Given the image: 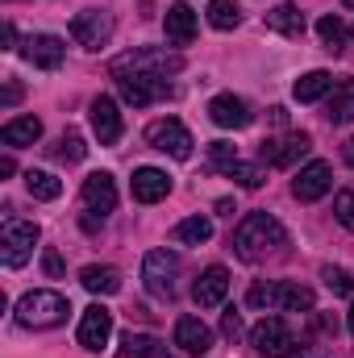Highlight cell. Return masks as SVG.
<instances>
[{
	"label": "cell",
	"mask_w": 354,
	"mask_h": 358,
	"mask_svg": "<svg viewBox=\"0 0 354 358\" xmlns=\"http://www.w3.org/2000/svg\"><path fill=\"white\" fill-rule=\"evenodd\" d=\"M279 246H288V234L271 213H246L242 225L234 229V255L242 263H263Z\"/></svg>",
	"instance_id": "6da1fadb"
},
{
	"label": "cell",
	"mask_w": 354,
	"mask_h": 358,
	"mask_svg": "<svg viewBox=\"0 0 354 358\" xmlns=\"http://www.w3.org/2000/svg\"><path fill=\"white\" fill-rule=\"evenodd\" d=\"M246 300H250V308H259V313H313V292L300 287V283H288V279L255 283Z\"/></svg>",
	"instance_id": "7a4b0ae2"
},
{
	"label": "cell",
	"mask_w": 354,
	"mask_h": 358,
	"mask_svg": "<svg viewBox=\"0 0 354 358\" xmlns=\"http://www.w3.org/2000/svg\"><path fill=\"white\" fill-rule=\"evenodd\" d=\"M67 313H71V304L59 292H25L17 300V321L25 329H55L67 321Z\"/></svg>",
	"instance_id": "3957f363"
},
{
	"label": "cell",
	"mask_w": 354,
	"mask_h": 358,
	"mask_svg": "<svg viewBox=\"0 0 354 358\" xmlns=\"http://www.w3.org/2000/svg\"><path fill=\"white\" fill-rule=\"evenodd\" d=\"M117 80L121 76H176L183 71V59L171 55V50H159V46H142V50H129V55H121V59H113V67H108Z\"/></svg>",
	"instance_id": "277c9868"
},
{
	"label": "cell",
	"mask_w": 354,
	"mask_h": 358,
	"mask_svg": "<svg viewBox=\"0 0 354 358\" xmlns=\"http://www.w3.org/2000/svg\"><path fill=\"white\" fill-rule=\"evenodd\" d=\"M250 346L263 358H296L304 346L292 338V329L283 325V317H263L255 329H250Z\"/></svg>",
	"instance_id": "5b68a950"
},
{
	"label": "cell",
	"mask_w": 354,
	"mask_h": 358,
	"mask_svg": "<svg viewBox=\"0 0 354 358\" xmlns=\"http://www.w3.org/2000/svg\"><path fill=\"white\" fill-rule=\"evenodd\" d=\"M80 196H84V229H96L117 208V183L108 171H92L80 187Z\"/></svg>",
	"instance_id": "8992f818"
},
{
	"label": "cell",
	"mask_w": 354,
	"mask_h": 358,
	"mask_svg": "<svg viewBox=\"0 0 354 358\" xmlns=\"http://www.w3.org/2000/svg\"><path fill=\"white\" fill-rule=\"evenodd\" d=\"M142 279H146V292L155 300H171L176 296V279H179V259L171 250H150L146 263H142Z\"/></svg>",
	"instance_id": "52a82bcc"
},
{
	"label": "cell",
	"mask_w": 354,
	"mask_h": 358,
	"mask_svg": "<svg viewBox=\"0 0 354 358\" xmlns=\"http://www.w3.org/2000/svg\"><path fill=\"white\" fill-rule=\"evenodd\" d=\"M38 246V225L34 221H8L0 234V263L4 267H25V259Z\"/></svg>",
	"instance_id": "ba28073f"
},
{
	"label": "cell",
	"mask_w": 354,
	"mask_h": 358,
	"mask_svg": "<svg viewBox=\"0 0 354 358\" xmlns=\"http://www.w3.org/2000/svg\"><path fill=\"white\" fill-rule=\"evenodd\" d=\"M146 142L155 146V150H163V155H171V159H192V134L183 129V121H176V117H167V121H155L150 129H146Z\"/></svg>",
	"instance_id": "9c48e42d"
},
{
	"label": "cell",
	"mask_w": 354,
	"mask_h": 358,
	"mask_svg": "<svg viewBox=\"0 0 354 358\" xmlns=\"http://www.w3.org/2000/svg\"><path fill=\"white\" fill-rule=\"evenodd\" d=\"M117 92H121L125 104L146 108V104L167 100V96H171V84H167L163 76H121V80H117Z\"/></svg>",
	"instance_id": "30bf717a"
},
{
	"label": "cell",
	"mask_w": 354,
	"mask_h": 358,
	"mask_svg": "<svg viewBox=\"0 0 354 358\" xmlns=\"http://www.w3.org/2000/svg\"><path fill=\"white\" fill-rule=\"evenodd\" d=\"M71 38H76L80 46H88V50H100V46L113 38V13H104V8H84V13H76V17H71Z\"/></svg>",
	"instance_id": "8fae6325"
},
{
	"label": "cell",
	"mask_w": 354,
	"mask_h": 358,
	"mask_svg": "<svg viewBox=\"0 0 354 358\" xmlns=\"http://www.w3.org/2000/svg\"><path fill=\"white\" fill-rule=\"evenodd\" d=\"M309 150H313V138L309 134H288V138H267L263 146H259V159H263L267 167H292Z\"/></svg>",
	"instance_id": "7c38bea8"
},
{
	"label": "cell",
	"mask_w": 354,
	"mask_h": 358,
	"mask_svg": "<svg viewBox=\"0 0 354 358\" xmlns=\"http://www.w3.org/2000/svg\"><path fill=\"white\" fill-rule=\"evenodd\" d=\"M330 187H334V167H330V163H321V159H313L309 167H300V176L292 179V196H296V200H304V204L321 200Z\"/></svg>",
	"instance_id": "4fadbf2b"
},
{
	"label": "cell",
	"mask_w": 354,
	"mask_h": 358,
	"mask_svg": "<svg viewBox=\"0 0 354 358\" xmlns=\"http://www.w3.org/2000/svg\"><path fill=\"white\" fill-rule=\"evenodd\" d=\"M108 338H113V313H108L104 304L84 308V317H80V346L96 355V350L108 346Z\"/></svg>",
	"instance_id": "5bb4252c"
},
{
	"label": "cell",
	"mask_w": 354,
	"mask_h": 358,
	"mask_svg": "<svg viewBox=\"0 0 354 358\" xmlns=\"http://www.w3.org/2000/svg\"><path fill=\"white\" fill-rule=\"evenodd\" d=\"M88 121H92V134L100 146H113L121 138V113H117V100L113 96H96L88 108Z\"/></svg>",
	"instance_id": "9a60e30c"
},
{
	"label": "cell",
	"mask_w": 354,
	"mask_h": 358,
	"mask_svg": "<svg viewBox=\"0 0 354 358\" xmlns=\"http://www.w3.org/2000/svg\"><path fill=\"white\" fill-rule=\"evenodd\" d=\"M34 67H42V71H55V67H63V55H67V46H63V38H55V34H34V38H25V50H21Z\"/></svg>",
	"instance_id": "2e32d148"
},
{
	"label": "cell",
	"mask_w": 354,
	"mask_h": 358,
	"mask_svg": "<svg viewBox=\"0 0 354 358\" xmlns=\"http://www.w3.org/2000/svg\"><path fill=\"white\" fill-rule=\"evenodd\" d=\"M208 117H213V125H221V129H246L250 121H255V113L246 108V100H238V96H213L208 100Z\"/></svg>",
	"instance_id": "e0dca14e"
},
{
	"label": "cell",
	"mask_w": 354,
	"mask_h": 358,
	"mask_svg": "<svg viewBox=\"0 0 354 358\" xmlns=\"http://www.w3.org/2000/svg\"><path fill=\"white\" fill-rule=\"evenodd\" d=\"M225 292H229V271L225 267L200 271V279L192 283V300H196L200 308H217V304L225 300Z\"/></svg>",
	"instance_id": "ac0fdd59"
},
{
	"label": "cell",
	"mask_w": 354,
	"mask_h": 358,
	"mask_svg": "<svg viewBox=\"0 0 354 358\" xmlns=\"http://www.w3.org/2000/svg\"><path fill=\"white\" fill-rule=\"evenodd\" d=\"M176 346L183 355H208L213 350V329L200 317H179L176 321Z\"/></svg>",
	"instance_id": "d6986e66"
},
{
	"label": "cell",
	"mask_w": 354,
	"mask_h": 358,
	"mask_svg": "<svg viewBox=\"0 0 354 358\" xmlns=\"http://www.w3.org/2000/svg\"><path fill=\"white\" fill-rule=\"evenodd\" d=\"M167 192H171L167 171H159V167H138L134 171V200L138 204H159V200H167Z\"/></svg>",
	"instance_id": "ffe728a7"
},
{
	"label": "cell",
	"mask_w": 354,
	"mask_h": 358,
	"mask_svg": "<svg viewBox=\"0 0 354 358\" xmlns=\"http://www.w3.org/2000/svg\"><path fill=\"white\" fill-rule=\"evenodd\" d=\"M163 29H167V42H171V46H187V42L196 38V13L179 0V4H171V8H167Z\"/></svg>",
	"instance_id": "44dd1931"
},
{
	"label": "cell",
	"mask_w": 354,
	"mask_h": 358,
	"mask_svg": "<svg viewBox=\"0 0 354 358\" xmlns=\"http://www.w3.org/2000/svg\"><path fill=\"white\" fill-rule=\"evenodd\" d=\"M117 355L121 358H176L155 334H121V346H117Z\"/></svg>",
	"instance_id": "7402d4cb"
},
{
	"label": "cell",
	"mask_w": 354,
	"mask_h": 358,
	"mask_svg": "<svg viewBox=\"0 0 354 358\" xmlns=\"http://www.w3.org/2000/svg\"><path fill=\"white\" fill-rule=\"evenodd\" d=\"M80 283L88 287L92 296H117V292H121V271H117V267H100V263H92V267L80 271Z\"/></svg>",
	"instance_id": "603a6c76"
},
{
	"label": "cell",
	"mask_w": 354,
	"mask_h": 358,
	"mask_svg": "<svg viewBox=\"0 0 354 358\" xmlns=\"http://www.w3.org/2000/svg\"><path fill=\"white\" fill-rule=\"evenodd\" d=\"M38 138H42V121L38 117H13L0 129V142L4 146H34Z\"/></svg>",
	"instance_id": "cb8c5ba5"
},
{
	"label": "cell",
	"mask_w": 354,
	"mask_h": 358,
	"mask_svg": "<svg viewBox=\"0 0 354 358\" xmlns=\"http://www.w3.org/2000/svg\"><path fill=\"white\" fill-rule=\"evenodd\" d=\"M267 29H275V34H283V38H300V34H304V13H300L296 4H275V8L267 13Z\"/></svg>",
	"instance_id": "d4e9b609"
},
{
	"label": "cell",
	"mask_w": 354,
	"mask_h": 358,
	"mask_svg": "<svg viewBox=\"0 0 354 358\" xmlns=\"http://www.w3.org/2000/svg\"><path fill=\"white\" fill-rule=\"evenodd\" d=\"M208 238H213V221L200 217V213L196 217H183L176 229H171V242H179V246H204Z\"/></svg>",
	"instance_id": "484cf974"
},
{
	"label": "cell",
	"mask_w": 354,
	"mask_h": 358,
	"mask_svg": "<svg viewBox=\"0 0 354 358\" xmlns=\"http://www.w3.org/2000/svg\"><path fill=\"white\" fill-rule=\"evenodd\" d=\"M330 88H334V76H330V71H309V76H300V80H296L292 96H296L300 104H313V100H321Z\"/></svg>",
	"instance_id": "4316f807"
},
{
	"label": "cell",
	"mask_w": 354,
	"mask_h": 358,
	"mask_svg": "<svg viewBox=\"0 0 354 358\" xmlns=\"http://www.w3.org/2000/svg\"><path fill=\"white\" fill-rule=\"evenodd\" d=\"M317 34H321V42H325V50H330V55H342V50H346V42H351V34H346L342 17H334V13L317 21Z\"/></svg>",
	"instance_id": "83f0119b"
},
{
	"label": "cell",
	"mask_w": 354,
	"mask_h": 358,
	"mask_svg": "<svg viewBox=\"0 0 354 358\" xmlns=\"http://www.w3.org/2000/svg\"><path fill=\"white\" fill-rule=\"evenodd\" d=\"M84 155H88V146H84V138H80L76 129L59 134V138H55V146H50V159H59V163H80Z\"/></svg>",
	"instance_id": "f1b7e54d"
},
{
	"label": "cell",
	"mask_w": 354,
	"mask_h": 358,
	"mask_svg": "<svg viewBox=\"0 0 354 358\" xmlns=\"http://www.w3.org/2000/svg\"><path fill=\"white\" fill-rule=\"evenodd\" d=\"M25 187L34 200H59L63 196V179H55L50 171H25Z\"/></svg>",
	"instance_id": "f546056e"
},
{
	"label": "cell",
	"mask_w": 354,
	"mask_h": 358,
	"mask_svg": "<svg viewBox=\"0 0 354 358\" xmlns=\"http://www.w3.org/2000/svg\"><path fill=\"white\" fill-rule=\"evenodd\" d=\"M334 125H346V121H354V80H346V84H338V96L330 100V113H325Z\"/></svg>",
	"instance_id": "4dcf8cb0"
},
{
	"label": "cell",
	"mask_w": 354,
	"mask_h": 358,
	"mask_svg": "<svg viewBox=\"0 0 354 358\" xmlns=\"http://www.w3.org/2000/svg\"><path fill=\"white\" fill-rule=\"evenodd\" d=\"M238 21H242V13L234 0H208V25L213 29H234Z\"/></svg>",
	"instance_id": "1f68e13d"
},
{
	"label": "cell",
	"mask_w": 354,
	"mask_h": 358,
	"mask_svg": "<svg viewBox=\"0 0 354 358\" xmlns=\"http://www.w3.org/2000/svg\"><path fill=\"white\" fill-rule=\"evenodd\" d=\"M225 176L238 179L242 187H263V167H250V163H242V159H238V163H229V167H225Z\"/></svg>",
	"instance_id": "d6a6232c"
},
{
	"label": "cell",
	"mask_w": 354,
	"mask_h": 358,
	"mask_svg": "<svg viewBox=\"0 0 354 358\" xmlns=\"http://www.w3.org/2000/svg\"><path fill=\"white\" fill-rule=\"evenodd\" d=\"M334 217H338V225H342V229H351V234H354V192H351V187H342V192L334 196Z\"/></svg>",
	"instance_id": "836d02e7"
},
{
	"label": "cell",
	"mask_w": 354,
	"mask_h": 358,
	"mask_svg": "<svg viewBox=\"0 0 354 358\" xmlns=\"http://www.w3.org/2000/svg\"><path fill=\"white\" fill-rule=\"evenodd\" d=\"M321 279H325V287H330L334 296H351V292H354L351 271H342V267H325V271H321Z\"/></svg>",
	"instance_id": "e575fe53"
},
{
	"label": "cell",
	"mask_w": 354,
	"mask_h": 358,
	"mask_svg": "<svg viewBox=\"0 0 354 358\" xmlns=\"http://www.w3.org/2000/svg\"><path fill=\"white\" fill-rule=\"evenodd\" d=\"M208 159H213L217 171H225L229 163H238V150H234L229 142H213V146H208Z\"/></svg>",
	"instance_id": "d590c367"
},
{
	"label": "cell",
	"mask_w": 354,
	"mask_h": 358,
	"mask_svg": "<svg viewBox=\"0 0 354 358\" xmlns=\"http://www.w3.org/2000/svg\"><path fill=\"white\" fill-rule=\"evenodd\" d=\"M221 334L234 342V338H242V317L234 313V308H225V317H221Z\"/></svg>",
	"instance_id": "8d00e7d4"
},
{
	"label": "cell",
	"mask_w": 354,
	"mask_h": 358,
	"mask_svg": "<svg viewBox=\"0 0 354 358\" xmlns=\"http://www.w3.org/2000/svg\"><path fill=\"white\" fill-rule=\"evenodd\" d=\"M42 267H46V275H50V279H59V275H63V259H59L55 250H46V255H42Z\"/></svg>",
	"instance_id": "74e56055"
},
{
	"label": "cell",
	"mask_w": 354,
	"mask_h": 358,
	"mask_svg": "<svg viewBox=\"0 0 354 358\" xmlns=\"http://www.w3.org/2000/svg\"><path fill=\"white\" fill-rule=\"evenodd\" d=\"M21 100V84H4V108H13Z\"/></svg>",
	"instance_id": "f35d334b"
},
{
	"label": "cell",
	"mask_w": 354,
	"mask_h": 358,
	"mask_svg": "<svg viewBox=\"0 0 354 358\" xmlns=\"http://www.w3.org/2000/svg\"><path fill=\"white\" fill-rule=\"evenodd\" d=\"M0 42H4V50H13V42H17V29L4 21V29H0Z\"/></svg>",
	"instance_id": "ab89813d"
},
{
	"label": "cell",
	"mask_w": 354,
	"mask_h": 358,
	"mask_svg": "<svg viewBox=\"0 0 354 358\" xmlns=\"http://www.w3.org/2000/svg\"><path fill=\"white\" fill-rule=\"evenodd\" d=\"M13 171H17V163H13V159L4 155V159H0V176H13Z\"/></svg>",
	"instance_id": "60d3db41"
},
{
	"label": "cell",
	"mask_w": 354,
	"mask_h": 358,
	"mask_svg": "<svg viewBox=\"0 0 354 358\" xmlns=\"http://www.w3.org/2000/svg\"><path fill=\"white\" fill-rule=\"evenodd\" d=\"M342 159H346V163H351V167H354V138H351V142H346V146H342Z\"/></svg>",
	"instance_id": "b9f144b4"
},
{
	"label": "cell",
	"mask_w": 354,
	"mask_h": 358,
	"mask_svg": "<svg viewBox=\"0 0 354 358\" xmlns=\"http://www.w3.org/2000/svg\"><path fill=\"white\" fill-rule=\"evenodd\" d=\"M346 325H351V334H354V308H351V317H346Z\"/></svg>",
	"instance_id": "7bdbcfd3"
},
{
	"label": "cell",
	"mask_w": 354,
	"mask_h": 358,
	"mask_svg": "<svg viewBox=\"0 0 354 358\" xmlns=\"http://www.w3.org/2000/svg\"><path fill=\"white\" fill-rule=\"evenodd\" d=\"M346 8H354V0H346Z\"/></svg>",
	"instance_id": "ee69618b"
}]
</instances>
